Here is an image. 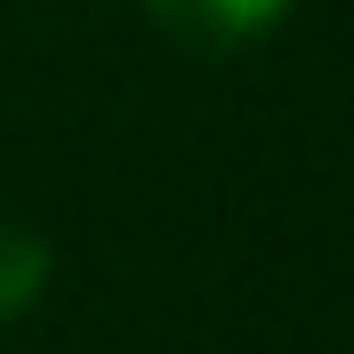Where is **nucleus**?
<instances>
[{"instance_id": "obj_1", "label": "nucleus", "mask_w": 354, "mask_h": 354, "mask_svg": "<svg viewBox=\"0 0 354 354\" xmlns=\"http://www.w3.org/2000/svg\"><path fill=\"white\" fill-rule=\"evenodd\" d=\"M298 0H145V17L185 48H250L290 17Z\"/></svg>"}, {"instance_id": "obj_2", "label": "nucleus", "mask_w": 354, "mask_h": 354, "mask_svg": "<svg viewBox=\"0 0 354 354\" xmlns=\"http://www.w3.org/2000/svg\"><path fill=\"white\" fill-rule=\"evenodd\" d=\"M41 290H48V242L32 225H0V322L32 314Z\"/></svg>"}]
</instances>
